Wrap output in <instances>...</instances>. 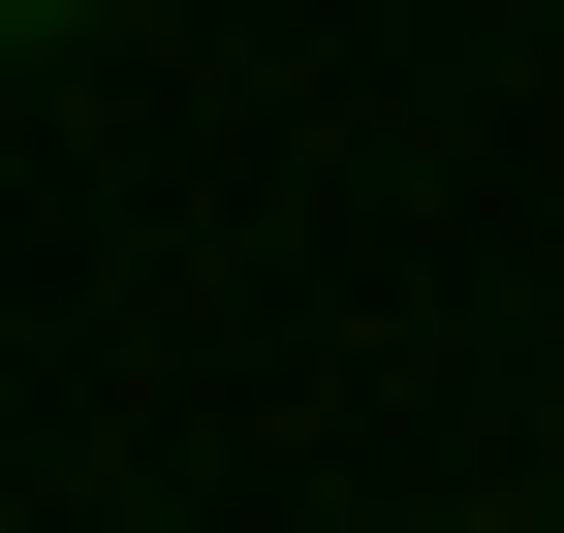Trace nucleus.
Segmentation results:
<instances>
[{
  "instance_id": "1",
  "label": "nucleus",
  "mask_w": 564,
  "mask_h": 533,
  "mask_svg": "<svg viewBox=\"0 0 564 533\" xmlns=\"http://www.w3.org/2000/svg\"><path fill=\"white\" fill-rule=\"evenodd\" d=\"M63 32H95V0H0V63H63Z\"/></svg>"
}]
</instances>
